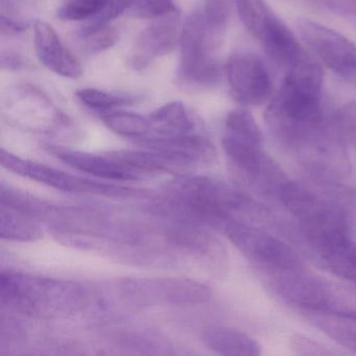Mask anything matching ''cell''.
Returning <instances> with one entry per match:
<instances>
[{"label":"cell","instance_id":"cell-23","mask_svg":"<svg viewBox=\"0 0 356 356\" xmlns=\"http://www.w3.org/2000/svg\"><path fill=\"white\" fill-rule=\"evenodd\" d=\"M104 124L116 134L129 138H147L151 134L149 118L126 111H114L103 116Z\"/></svg>","mask_w":356,"mask_h":356},{"label":"cell","instance_id":"cell-30","mask_svg":"<svg viewBox=\"0 0 356 356\" xmlns=\"http://www.w3.org/2000/svg\"><path fill=\"white\" fill-rule=\"evenodd\" d=\"M28 29V24L22 22L10 19L5 15L1 16V32L3 34H19Z\"/></svg>","mask_w":356,"mask_h":356},{"label":"cell","instance_id":"cell-2","mask_svg":"<svg viewBox=\"0 0 356 356\" xmlns=\"http://www.w3.org/2000/svg\"><path fill=\"white\" fill-rule=\"evenodd\" d=\"M0 298L1 305L15 312L53 316L76 312L88 295L78 283L8 270L1 273Z\"/></svg>","mask_w":356,"mask_h":356},{"label":"cell","instance_id":"cell-3","mask_svg":"<svg viewBox=\"0 0 356 356\" xmlns=\"http://www.w3.org/2000/svg\"><path fill=\"white\" fill-rule=\"evenodd\" d=\"M279 201L298 222L302 239L308 248L341 236H350L351 226L337 202L323 189L314 191L289 180Z\"/></svg>","mask_w":356,"mask_h":356},{"label":"cell","instance_id":"cell-14","mask_svg":"<svg viewBox=\"0 0 356 356\" xmlns=\"http://www.w3.org/2000/svg\"><path fill=\"white\" fill-rule=\"evenodd\" d=\"M35 49L41 63L58 76L78 79L83 67L78 59L64 47L55 29L45 22H35Z\"/></svg>","mask_w":356,"mask_h":356},{"label":"cell","instance_id":"cell-7","mask_svg":"<svg viewBox=\"0 0 356 356\" xmlns=\"http://www.w3.org/2000/svg\"><path fill=\"white\" fill-rule=\"evenodd\" d=\"M222 233L260 272L305 268L299 254L291 245L250 222L232 220Z\"/></svg>","mask_w":356,"mask_h":356},{"label":"cell","instance_id":"cell-6","mask_svg":"<svg viewBox=\"0 0 356 356\" xmlns=\"http://www.w3.org/2000/svg\"><path fill=\"white\" fill-rule=\"evenodd\" d=\"M1 109L8 122L31 132L56 134L70 124L68 116L34 85L11 87L3 95Z\"/></svg>","mask_w":356,"mask_h":356},{"label":"cell","instance_id":"cell-25","mask_svg":"<svg viewBox=\"0 0 356 356\" xmlns=\"http://www.w3.org/2000/svg\"><path fill=\"white\" fill-rule=\"evenodd\" d=\"M202 13L212 30L222 36H226L230 20V5L228 0H205Z\"/></svg>","mask_w":356,"mask_h":356},{"label":"cell","instance_id":"cell-17","mask_svg":"<svg viewBox=\"0 0 356 356\" xmlns=\"http://www.w3.org/2000/svg\"><path fill=\"white\" fill-rule=\"evenodd\" d=\"M298 312L327 337L356 352V316L318 309H300Z\"/></svg>","mask_w":356,"mask_h":356},{"label":"cell","instance_id":"cell-26","mask_svg":"<svg viewBox=\"0 0 356 356\" xmlns=\"http://www.w3.org/2000/svg\"><path fill=\"white\" fill-rule=\"evenodd\" d=\"M176 10L174 0H134L129 13L134 17L153 20Z\"/></svg>","mask_w":356,"mask_h":356},{"label":"cell","instance_id":"cell-16","mask_svg":"<svg viewBox=\"0 0 356 356\" xmlns=\"http://www.w3.org/2000/svg\"><path fill=\"white\" fill-rule=\"evenodd\" d=\"M310 251L331 274L356 285V243L351 236L331 239Z\"/></svg>","mask_w":356,"mask_h":356},{"label":"cell","instance_id":"cell-28","mask_svg":"<svg viewBox=\"0 0 356 356\" xmlns=\"http://www.w3.org/2000/svg\"><path fill=\"white\" fill-rule=\"evenodd\" d=\"M333 120L346 143L356 145V101L341 106L333 113Z\"/></svg>","mask_w":356,"mask_h":356},{"label":"cell","instance_id":"cell-13","mask_svg":"<svg viewBox=\"0 0 356 356\" xmlns=\"http://www.w3.org/2000/svg\"><path fill=\"white\" fill-rule=\"evenodd\" d=\"M47 151L74 170L108 181H136L145 178L143 172L112 157L109 154L95 155L59 145H47Z\"/></svg>","mask_w":356,"mask_h":356},{"label":"cell","instance_id":"cell-10","mask_svg":"<svg viewBox=\"0 0 356 356\" xmlns=\"http://www.w3.org/2000/svg\"><path fill=\"white\" fill-rule=\"evenodd\" d=\"M302 42L327 68L356 89V44L348 37L314 20L297 22Z\"/></svg>","mask_w":356,"mask_h":356},{"label":"cell","instance_id":"cell-18","mask_svg":"<svg viewBox=\"0 0 356 356\" xmlns=\"http://www.w3.org/2000/svg\"><path fill=\"white\" fill-rule=\"evenodd\" d=\"M149 118V137H175L195 133L197 122L182 102H170L154 111Z\"/></svg>","mask_w":356,"mask_h":356},{"label":"cell","instance_id":"cell-20","mask_svg":"<svg viewBox=\"0 0 356 356\" xmlns=\"http://www.w3.org/2000/svg\"><path fill=\"white\" fill-rule=\"evenodd\" d=\"M0 236L10 241H35L43 236L36 218L1 204Z\"/></svg>","mask_w":356,"mask_h":356},{"label":"cell","instance_id":"cell-27","mask_svg":"<svg viewBox=\"0 0 356 356\" xmlns=\"http://www.w3.org/2000/svg\"><path fill=\"white\" fill-rule=\"evenodd\" d=\"M84 49L89 54H99L107 51L118 43L120 39L118 31L113 26H106L95 32L81 36Z\"/></svg>","mask_w":356,"mask_h":356},{"label":"cell","instance_id":"cell-22","mask_svg":"<svg viewBox=\"0 0 356 356\" xmlns=\"http://www.w3.org/2000/svg\"><path fill=\"white\" fill-rule=\"evenodd\" d=\"M79 101L89 109L97 112H110L116 108L135 105L141 97L131 93H114L95 88H85L76 91Z\"/></svg>","mask_w":356,"mask_h":356},{"label":"cell","instance_id":"cell-24","mask_svg":"<svg viewBox=\"0 0 356 356\" xmlns=\"http://www.w3.org/2000/svg\"><path fill=\"white\" fill-rule=\"evenodd\" d=\"M107 3L108 0H68L58 10L57 16L67 22L92 19L103 11Z\"/></svg>","mask_w":356,"mask_h":356},{"label":"cell","instance_id":"cell-19","mask_svg":"<svg viewBox=\"0 0 356 356\" xmlns=\"http://www.w3.org/2000/svg\"><path fill=\"white\" fill-rule=\"evenodd\" d=\"M206 347L220 355L257 356L261 354L259 343L243 331L227 327H213L203 335Z\"/></svg>","mask_w":356,"mask_h":356},{"label":"cell","instance_id":"cell-21","mask_svg":"<svg viewBox=\"0 0 356 356\" xmlns=\"http://www.w3.org/2000/svg\"><path fill=\"white\" fill-rule=\"evenodd\" d=\"M233 3L243 26L257 42L278 18L266 0H233Z\"/></svg>","mask_w":356,"mask_h":356},{"label":"cell","instance_id":"cell-8","mask_svg":"<svg viewBox=\"0 0 356 356\" xmlns=\"http://www.w3.org/2000/svg\"><path fill=\"white\" fill-rule=\"evenodd\" d=\"M0 161L3 168L24 178L42 183L49 187L72 193L106 195V197H131L143 195V191L111 183L97 182L76 175L62 172L51 166L24 159L10 152L1 149Z\"/></svg>","mask_w":356,"mask_h":356},{"label":"cell","instance_id":"cell-29","mask_svg":"<svg viewBox=\"0 0 356 356\" xmlns=\"http://www.w3.org/2000/svg\"><path fill=\"white\" fill-rule=\"evenodd\" d=\"M289 345L291 350L298 355L324 356L332 354V352L327 349L324 345L303 334L293 335Z\"/></svg>","mask_w":356,"mask_h":356},{"label":"cell","instance_id":"cell-5","mask_svg":"<svg viewBox=\"0 0 356 356\" xmlns=\"http://www.w3.org/2000/svg\"><path fill=\"white\" fill-rule=\"evenodd\" d=\"M224 38L208 26L202 11L187 18L180 37L179 76L183 83L208 87L220 82L222 70L216 51Z\"/></svg>","mask_w":356,"mask_h":356},{"label":"cell","instance_id":"cell-9","mask_svg":"<svg viewBox=\"0 0 356 356\" xmlns=\"http://www.w3.org/2000/svg\"><path fill=\"white\" fill-rule=\"evenodd\" d=\"M122 298L139 306H187L205 303L210 289L183 278H127L120 282Z\"/></svg>","mask_w":356,"mask_h":356},{"label":"cell","instance_id":"cell-12","mask_svg":"<svg viewBox=\"0 0 356 356\" xmlns=\"http://www.w3.org/2000/svg\"><path fill=\"white\" fill-rule=\"evenodd\" d=\"M181 15L178 9L168 15L155 18L141 32L134 49L128 56V65L134 70H145L156 58L168 55L180 43Z\"/></svg>","mask_w":356,"mask_h":356},{"label":"cell","instance_id":"cell-1","mask_svg":"<svg viewBox=\"0 0 356 356\" xmlns=\"http://www.w3.org/2000/svg\"><path fill=\"white\" fill-rule=\"evenodd\" d=\"M157 211L172 220L222 233L232 220H264L268 211L243 188L206 176L178 177L165 189Z\"/></svg>","mask_w":356,"mask_h":356},{"label":"cell","instance_id":"cell-31","mask_svg":"<svg viewBox=\"0 0 356 356\" xmlns=\"http://www.w3.org/2000/svg\"><path fill=\"white\" fill-rule=\"evenodd\" d=\"M24 66L22 58L13 53H3L1 56V67L3 70H17Z\"/></svg>","mask_w":356,"mask_h":356},{"label":"cell","instance_id":"cell-4","mask_svg":"<svg viewBox=\"0 0 356 356\" xmlns=\"http://www.w3.org/2000/svg\"><path fill=\"white\" fill-rule=\"evenodd\" d=\"M264 143L224 133L222 149L237 186L266 197H279L289 177L262 149Z\"/></svg>","mask_w":356,"mask_h":356},{"label":"cell","instance_id":"cell-15","mask_svg":"<svg viewBox=\"0 0 356 356\" xmlns=\"http://www.w3.org/2000/svg\"><path fill=\"white\" fill-rule=\"evenodd\" d=\"M137 141L140 147L180 158L195 168L211 165L218 160V152L213 143L197 133L175 137H147Z\"/></svg>","mask_w":356,"mask_h":356},{"label":"cell","instance_id":"cell-11","mask_svg":"<svg viewBox=\"0 0 356 356\" xmlns=\"http://www.w3.org/2000/svg\"><path fill=\"white\" fill-rule=\"evenodd\" d=\"M233 99L245 106H260L272 99L273 80L261 58L249 51L229 57L225 66Z\"/></svg>","mask_w":356,"mask_h":356}]
</instances>
